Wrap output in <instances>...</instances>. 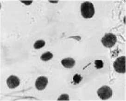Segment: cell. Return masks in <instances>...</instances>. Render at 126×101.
<instances>
[{
  "mask_svg": "<svg viewBox=\"0 0 126 101\" xmlns=\"http://www.w3.org/2000/svg\"><path fill=\"white\" fill-rule=\"evenodd\" d=\"M81 12L84 18L88 19L94 16V5L90 2H84L81 4Z\"/></svg>",
  "mask_w": 126,
  "mask_h": 101,
  "instance_id": "obj_1",
  "label": "cell"
},
{
  "mask_svg": "<svg viewBox=\"0 0 126 101\" xmlns=\"http://www.w3.org/2000/svg\"><path fill=\"white\" fill-rule=\"evenodd\" d=\"M114 69L120 73H125L126 72V57L122 56L117 58L113 64Z\"/></svg>",
  "mask_w": 126,
  "mask_h": 101,
  "instance_id": "obj_2",
  "label": "cell"
},
{
  "mask_svg": "<svg viewBox=\"0 0 126 101\" xmlns=\"http://www.w3.org/2000/svg\"><path fill=\"white\" fill-rule=\"evenodd\" d=\"M102 45L106 47L111 48L113 47L117 42L115 35L111 33L105 34L101 40Z\"/></svg>",
  "mask_w": 126,
  "mask_h": 101,
  "instance_id": "obj_3",
  "label": "cell"
},
{
  "mask_svg": "<svg viewBox=\"0 0 126 101\" xmlns=\"http://www.w3.org/2000/svg\"><path fill=\"white\" fill-rule=\"evenodd\" d=\"M97 94L100 99L103 100H106L112 97L113 92L110 87L105 85L99 89L97 90Z\"/></svg>",
  "mask_w": 126,
  "mask_h": 101,
  "instance_id": "obj_4",
  "label": "cell"
},
{
  "mask_svg": "<svg viewBox=\"0 0 126 101\" xmlns=\"http://www.w3.org/2000/svg\"><path fill=\"white\" fill-rule=\"evenodd\" d=\"M48 83V79L44 76H41L36 79L35 87L36 89L39 90L45 89Z\"/></svg>",
  "mask_w": 126,
  "mask_h": 101,
  "instance_id": "obj_5",
  "label": "cell"
},
{
  "mask_svg": "<svg viewBox=\"0 0 126 101\" xmlns=\"http://www.w3.org/2000/svg\"><path fill=\"white\" fill-rule=\"evenodd\" d=\"M7 83L10 89H14L20 85V79L16 76L12 75L7 79Z\"/></svg>",
  "mask_w": 126,
  "mask_h": 101,
  "instance_id": "obj_6",
  "label": "cell"
},
{
  "mask_svg": "<svg viewBox=\"0 0 126 101\" xmlns=\"http://www.w3.org/2000/svg\"><path fill=\"white\" fill-rule=\"evenodd\" d=\"M61 64L66 68H71L75 66V60L71 58L63 59L61 61Z\"/></svg>",
  "mask_w": 126,
  "mask_h": 101,
  "instance_id": "obj_7",
  "label": "cell"
},
{
  "mask_svg": "<svg viewBox=\"0 0 126 101\" xmlns=\"http://www.w3.org/2000/svg\"><path fill=\"white\" fill-rule=\"evenodd\" d=\"M53 58V54L50 51H47L43 53L41 56L40 58L43 61H48Z\"/></svg>",
  "mask_w": 126,
  "mask_h": 101,
  "instance_id": "obj_8",
  "label": "cell"
},
{
  "mask_svg": "<svg viewBox=\"0 0 126 101\" xmlns=\"http://www.w3.org/2000/svg\"><path fill=\"white\" fill-rule=\"evenodd\" d=\"M46 43L43 40H39L36 41L34 45V48L35 49H39L45 46Z\"/></svg>",
  "mask_w": 126,
  "mask_h": 101,
  "instance_id": "obj_9",
  "label": "cell"
},
{
  "mask_svg": "<svg viewBox=\"0 0 126 101\" xmlns=\"http://www.w3.org/2000/svg\"><path fill=\"white\" fill-rule=\"evenodd\" d=\"M83 78L80 75L78 74H75L73 77V81L75 84H79L80 82L82 81Z\"/></svg>",
  "mask_w": 126,
  "mask_h": 101,
  "instance_id": "obj_10",
  "label": "cell"
},
{
  "mask_svg": "<svg viewBox=\"0 0 126 101\" xmlns=\"http://www.w3.org/2000/svg\"><path fill=\"white\" fill-rule=\"evenodd\" d=\"M95 67L96 69H101L103 67V63L101 60H96L94 61Z\"/></svg>",
  "mask_w": 126,
  "mask_h": 101,
  "instance_id": "obj_11",
  "label": "cell"
},
{
  "mask_svg": "<svg viewBox=\"0 0 126 101\" xmlns=\"http://www.w3.org/2000/svg\"><path fill=\"white\" fill-rule=\"evenodd\" d=\"M69 96L68 94H63L58 99V101H69Z\"/></svg>",
  "mask_w": 126,
  "mask_h": 101,
  "instance_id": "obj_12",
  "label": "cell"
},
{
  "mask_svg": "<svg viewBox=\"0 0 126 101\" xmlns=\"http://www.w3.org/2000/svg\"><path fill=\"white\" fill-rule=\"evenodd\" d=\"M20 1L26 5H30L33 2L32 0H20Z\"/></svg>",
  "mask_w": 126,
  "mask_h": 101,
  "instance_id": "obj_13",
  "label": "cell"
},
{
  "mask_svg": "<svg viewBox=\"0 0 126 101\" xmlns=\"http://www.w3.org/2000/svg\"><path fill=\"white\" fill-rule=\"evenodd\" d=\"M49 1L50 2H51V3H58V0H49Z\"/></svg>",
  "mask_w": 126,
  "mask_h": 101,
  "instance_id": "obj_14",
  "label": "cell"
}]
</instances>
